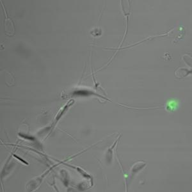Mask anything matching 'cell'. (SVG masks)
<instances>
[{
    "label": "cell",
    "mask_w": 192,
    "mask_h": 192,
    "mask_svg": "<svg viewBox=\"0 0 192 192\" xmlns=\"http://www.w3.org/2000/svg\"><path fill=\"white\" fill-rule=\"evenodd\" d=\"M146 166V163H144L143 162H138L134 164L131 169V175L132 177L138 172L140 170H141L143 167Z\"/></svg>",
    "instance_id": "cell-2"
},
{
    "label": "cell",
    "mask_w": 192,
    "mask_h": 192,
    "mask_svg": "<svg viewBox=\"0 0 192 192\" xmlns=\"http://www.w3.org/2000/svg\"><path fill=\"white\" fill-rule=\"evenodd\" d=\"M74 103V101L73 99H71L69 102H67V103L64 106V107L61 108V110L59 111V113H58V114L56 115V117L55 118V122H54L53 126H52L53 129L55 128V126H56V124L58 123V122L59 121L60 119H61V117L64 115V113L66 112V111L69 109V108L70 107H71Z\"/></svg>",
    "instance_id": "cell-1"
},
{
    "label": "cell",
    "mask_w": 192,
    "mask_h": 192,
    "mask_svg": "<svg viewBox=\"0 0 192 192\" xmlns=\"http://www.w3.org/2000/svg\"><path fill=\"white\" fill-rule=\"evenodd\" d=\"M74 95H78V96H90L92 95H98L99 97H101V95L94 93L92 91L90 90H76L73 92Z\"/></svg>",
    "instance_id": "cell-3"
}]
</instances>
